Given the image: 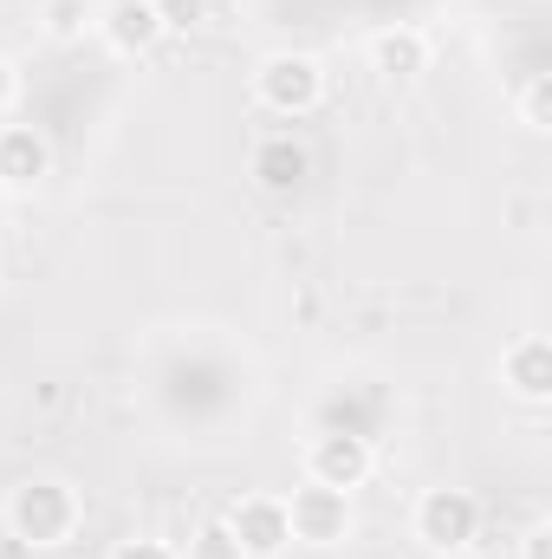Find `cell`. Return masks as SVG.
<instances>
[{
	"label": "cell",
	"instance_id": "obj_11",
	"mask_svg": "<svg viewBox=\"0 0 552 559\" xmlns=\"http://www.w3.org/2000/svg\"><path fill=\"white\" fill-rule=\"evenodd\" d=\"M501 384H507V397H520V404H547L552 397V345L540 332H520L507 352H501Z\"/></svg>",
	"mask_w": 552,
	"mask_h": 559
},
{
	"label": "cell",
	"instance_id": "obj_9",
	"mask_svg": "<svg viewBox=\"0 0 552 559\" xmlns=\"http://www.w3.org/2000/svg\"><path fill=\"white\" fill-rule=\"evenodd\" d=\"M52 176V138L39 124H0V189L33 195Z\"/></svg>",
	"mask_w": 552,
	"mask_h": 559
},
{
	"label": "cell",
	"instance_id": "obj_8",
	"mask_svg": "<svg viewBox=\"0 0 552 559\" xmlns=\"http://www.w3.org/2000/svg\"><path fill=\"white\" fill-rule=\"evenodd\" d=\"M92 33L105 39L111 59H149V52L169 39L149 0H111V7H98V26H92Z\"/></svg>",
	"mask_w": 552,
	"mask_h": 559
},
{
	"label": "cell",
	"instance_id": "obj_14",
	"mask_svg": "<svg viewBox=\"0 0 552 559\" xmlns=\"http://www.w3.org/2000/svg\"><path fill=\"white\" fill-rule=\"evenodd\" d=\"M514 105H520V124H527V131H552V79L547 72H533Z\"/></svg>",
	"mask_w": 552,
	"mask_h": 559
},
{
	"label": "cell",
	"instance_id": "obj_1",
	"mask_svg": "<svg viewBox=\"0 0 552 559\" xmlns=\"http://www.w3.org/2000/svg\"><path fill=\"white\" fill-rule=\"evenodd\" d=\"M0 527H7V540H20L26 554H59L65 540H79L85 501H79V488H72L65 475H26V481L7 488Z\"/></svg>",
	"mask_w": 552,
	"mask_h": 559
},
{
	"label": "cell",
	"instance_id": "obj_7",
	"mask_svg": "<svg viewBox=\"0 0 552 559\" xmlns=\"http://www.w3.org/2000/svg\"><path fill=\"white\" fill-rule=\"evenodd\" d=\"M248 176H254L261 195L286 202V195L305 189V176H312V150L292 138V131H267V138H254V150H248Z\"/></svg>",
	"mask_w": 552,
	"mask_h": 559
},
{
	"label": "cell",
	"instance_id": "obj_3",
	"mask_svg": "<svg viewBox=\"0 0 552 559\" xmlns=\"http://www.w3.org/2000/svg\"><path fill=\"white\" fill-rule=\"evenodd\" d=\"M248 92H254V105L274 111V118H312V111L325 105L332 79H325V66H319L312 52H267V59L254 66V79H248Z\"/></svg>",
	"mask_w": 552,
	"mask_h": 559
},
{
	"label": "cell",
	"instance_id": "obj_13",
	"mask_svg": "<svg viewBox=\"0 0 552 559\" xmlns=\"http://www.w3.org/2000/svg\"><path fill=\"white\" fill-rule=\"evenodd\" d=\"M156 7V20H163V33L169 39H182V33H195V26H208V13H215V0H149Z\"/></svg>",
	"mask_w": 552,
	"mask_h": 559
},
{
	"label": "cell",
	"instance_id": "obj_17",
	"mask_svg": "<svg viewBox=\"0 0 552 559\" xmlns=\"http://www.w3.org/2000/svg\"><path fill=\"white\" fill-rule=\"evenodd\" d=\"M13 105H20V66L0 52V124L13 118Z\"/></svg>",
	"mask_w": 552,
	"mask_h": 559
},
{
	"label": "cell",
	"instance_id": "obj_18",
	"mask_svg": "<svg viewBox=\"0 0 552 559\" xmlns=\"http://www.w3.org/2000/svg\"><path fill=\"white\" fill-rule=\"evenodd\" d=\"M520 559H552V521H533L520 534Z\"/></svg>",
	"mask_w": 552,
	"mask_h": 559
},
{
	"label": "cell",
	"instance_id": "obj_15",
	"mask_svg": "<svg viewBox=\"0 0 552 559\" xmlns=\"http://www.w3.org/2000/svg\"><path fill=\"white\" fill-rule=\"evenodd\" d=\"M189 559H241V540H235L228 514H221V521H202V527H195V540H189Z\"/></svg>",
	"mask_w": 552,
	"mask_h": 559
},
{
	"label": "cell",
	"instance_id": "obj_12",
	"mask_svg": "<svg viewBox=\"0 0 552 559\" xmlns=\"http://www.w3.org/2000/svg\"><path fill=\"white\" fill-rule=\"evenodd\" d=\"M92 26H98V7L92 0H39V33L52 46H85Z\"/></svg>",
	"mask_w": 552,
	"mask_h": 559
},
{
	"label": "cell",
	"instance_id": "obj_2",
	"mask_svg": "<svg viewBox=\"0 0 552 559\" xmlns=\"http://www.w3.org/2000/svg\"><path fill=\"white\" fill-rule=\"evenodd\" d=\"M410 534L429 559H461L481 540V501L468 488H422L410 508Z\"/></svg>",
	"mask_w": 552,
	"mask_h": 559
},
{
	"label": "cell",
	"instance_id": "obj_6",
	"mask_svg": "<svg viewBox=\"0 0 552 559\" xmlns=\"http://www.w3.org/2000/svg\"><path fill=\"white\" fill-rule=\"evenodd\" d=\"M228 527L241 540V559H279L292 547V521H286V495H241L228 508Z\"/></svg>",
	"mask_w": 552,
	"mask_h": 559
},
{
	"label": "cell",
	"instance_id": "obj_4",
	"mask_svg": "<svg viewBox=\"0 0 552 559\" xmlns=\"http://www.w3.org/2000/svg\"><path fill=\"white\" fill-rule=\"evenodd\" d=\"M286 521H292V547H319V554L345 547L351 527H358L351 495H345V488H319V481H299V488L286 495Z\"/></svg>",
	"mask_w": 552,
	"mask_h": 559
},
{
	"label": "cell",
	"instance_id": "obj_5",
	"mask_svg": "<svg viewBox=\"0 0 552 559\" xmlns=\"http://www.w3.org/2000/svg\"><path fill=\"white\" fill-rule=\"evenodd\" d=\"M377 475V442L364 436V429H319L312 442H305V481H319V488H364Z\"/></svg>",
	"mask_w": 552,
	"mask_h": 559
},
{
	"label": "cell",
	"instance_id": "obj_16",
	"mask_svg": "<svg viewBox=\"0 0 552 559\" xmlns=\"http://www.w3.org/2000/svg\"><path fill=\"white\" fill-rule=\"evenodd\" d=\"M111 559H182L169 540H149V534H131V540H118L111 547Z\"/></svg>",
	"mask_w": 552,
	"mask_h": 559
},
{
	"label": "cell",
	"instance_id": "obj_10",
	"mask_svg": "<svg viewBox=\"0 0 552 559\" xmlns=\"http://www.w3.org/2000/svg\"><path fill=\"white\" fill-rule=\"evenodd\" d=\"M429 52H435L429 33H422V26H404V20H397V26H377V33L364 39L371 72L391 79V85H397V79H422V72H429Z\"/></svg>",
	"mask_w": 552,
	"mask_h": 559
}]
</instances>
